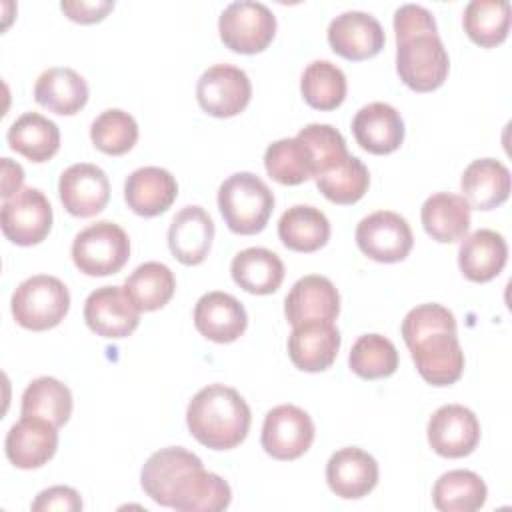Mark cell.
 <instances>
[{"instance_id":"obj_31","label":"cell","mask_w":512,"mask_h":512,"mask_svg":"<svg viewBox=\"0 0 512 512\" xmlns=\"http://www.w3.org/2000/svg\"><path fill=\"white\" fill-rule=\"evenodd\" d=\"M278 236L294 252H316L330 238V222L320 208L296 204L280 216Z\"/></svg>"},{"instance_id":"obj_15","label":"cell","mask_w":512,"mask_h":512,"mask_svg":"<svg viewBox=\"0 0 512 512\" xmlns=\"http://www.w3.org/2000/svg\"><path fill=\"white\" fill-rule=\"evenodd\" d=\"M330 48L346 60H368L376 56L386 42L382 24L368 12L348 10L338 14L328 26Z\"/></svg>"},{"instance_id":"obj_35","label":"cell","mask_w":512,"mask_h":512,"mask_svg":"<svg viewBox=\"0 0 512 512\" xmlns=\"http://www.w3.org/2000/svg\"><path fill=\"white\" fill-rule=\"evenodd\" d=\"M124 290L140 312H154L174 296L176 278L166 264L152 260L134 268L124 282Z\"/></svg>"},{"instance_id":"obj_18","label":"cell","mask_w":512,"mask_h":512,"mask_svg":"<svg viewBox=\"0 0 512 512\" xmlns=\"http://www.w3.org/2000/svg\"><path fill=\"white\" fill-rule=\"evenodd\" d=\"M378 476L374 456L356 446L336 450L326 464V482L330 490L344 500H358L370 494L378 484Z\"/></svg>"},{"instance_id":"obj_30","label":"cell","mask_w":512,"mask_h":512,"mask_svg":"<svg viewBox=\"0 0 512 512\" xmlns=\"http://www.w3.org/2000/svg\"><path fill=\"white\" fill-rule=\"evenodd\" d=\"M232 280L250 294H272L284 280V262L268 248L252 246L240 250L230 264Z\"/></svg>"},{"instance_id":"obj_33","label":"cell","mask_w":512,"mask_h":512,"mask_svg":"<svg viewBox=\"0 0 512 512\" xmlns=\"http://www.w3.org/2000/svg\"><path fill=\"white\" fill-rule=\"evenodd\" d=\"M488 488L472 470H448L434 488L432 502L440 512H474L486 504Z\"/></svg>"},{"instance_id":"obj_13","label":"cell","mask_w":512,"mask_h":512,"mask_svg":"<svg viewBox=\"0 0 512 512\" xmlns=\"http://www.w3.org/2000/svg\"><path fill=\"white\" fill-rule=\"evenodd\" d=\"M84 320L98 336L120 340L138 328L140 310L122 286H102L88 294Z\"/></svg>"},{"instance_id":"obj_32","label":"cell","mask_w":512,"mask_h":512,"mask_svg":"<svg viewBox=\"0 0 512 512\" xmlns=\"http://www.w3.org/2000/svg\"><path fill=\"white\" fill-rule=\"evenodd\" d=\"M6 140L10 148L30 162H46L60 148L58 126L38 112H24L8 128Z\"/></svg>"},{"instance_id":"obj_41","label":"cell","mask_w":512,"mask_h":512,"mask_svg":"<svg viewBox=\"0 0 512 512\" xmlns=\"http://www.w3.org/2000/svg\"><path fill=\"white\" fill-rule=\"evenodd\" d=\"M92 144L110 156H122L138 140V124L132 114L120 108H108L98 114L90 126Z\"/></svg>"},{"instance_id":"obj_25","label":"cell","mask_w":512,"mask_h":512,"mask_svg":"<svg viewBox=\"0 0 512 512\" xmlns=\"http://www.w3.org/2000/svg\"><path fill=\"white\" fill-rule=\"evenodd\" d=\"M508 260V244L504 236L490 228H480L464 236L458 248V266L470 282H490Z\"/></svg>"},{"instance_id":"obj_21","label":"cell","mask_w":512,"mask_h":512,"mask_svg":"<svg viewBox=\"0 0 512 512\" xmlns=\"http://www.w3.org/2000/svg\"><path fill=\"white\" fill-rule=\"evenodd\" d=\"M178 196L176 178L160 166H142L124 182V200L128 208L144 218L164 214Z\"/></svg>"},{"instance_id":"obj_7","label":"cell","mask_w":512,"mask_h":512,"mask_svg":"<svg viewBox=\"0 0 512 512\" xmlns=\"http://www.w3.org/2000/svg\"><path fill=\"white\" fill-rule=\"evenodd\" d=\"M220 40L238 54H256L268 48L276 34V16L272 10L254 0L228 4L218 18Z\"/></svg>"},{"instance_id":"obj_11","label":"cell","mask_w":512,"mask_h":512,"mask_svg":"<svg viewBox=\"0 0 512 512\" xmlns=\"http://www.w3.org/2000/svg\"><path fill=\"white\" fill-rule=\"evenodd\" d=\"M196 98L206 114L232 118L248 106L252 98V84L242 68L232 64H214L198 78Z\"/></svg>"},{"instance_id":"obj_40","label":"cell","mask_w":512,"mask_h":512,"mask_svg":"<svg viewBox=\"0 0 512 512\" xmlns=\"http://www.w3.org/2000/svg\"><path fill=\"white\" fill-rule=\"evenodd\" d=\"M370 186V172L364 162L352 154L344 158L334 170L316 178V188L334 204L358 202Z\"/></svg>"},{"instance_id":"obj_24","label":"cell","mask_w":512,"mask_h":512,"mask_svg":"<svg viewBox=\"0 0 512 512\" xmlns=\"http://www.w3.org/2000/svg\"><path fill=\"white\" fill-rule=\"evenodd\" d=\"M204 466L202 460L182 448V446H168L154 452L140 472V484L146 496H150L156 504L170 508V496L180 482V478L190 472L192 468Z\"/></svg>"},{"instance_id":"obj_28","label":"cell","mask_w":512,"mask_h":512,"mask_svg":"<svg viewBox=\"0 0 512 512\" xmlns=\"http://www.w3.org/2000/svg\"><path fill=\"white\" fill-rule=\"evenodd\" d=\"M34 100L60 116H72L80 112L88 102V84L72 68H48L34 84Z\"/></svg>"},{"instance_id":"obj_8","label":"cell","mask_w":512,"mask_h":512,"mask_svg":"<svg viewBox=\"0 0 512 512\" xmlns=\"http://www.w3.org/2000/svg\"><path fill=\"white\" fill-rule=\"evenodd\" d=\"M0 226L16 246L40 244L52 228V206L42 190L22 188L2 202Z\"/></svg>"},{"instance_id":"obj_10","label":"cell","mask_w":512,"mask_h":512,"mask_svg":"<svg viewBox=\"0 0 512 512\" xmlns=\"http://www.w3.org/2000/svg\"><path fill=\"white\" fill-rule=\"evenodd\" d=\"M314 422L310 414L294 404H280L264 416L262 448L276 460H296L314 442Z\"/></svg>"},{"instance_id":"obj_22","label":"cell","mask_w":512,"mask_h":512,"mask_svg":"<svg viewBox=\"0 0 512 512\" xmlns=\"http://www.w3.org/2000/svg\"><path fill=\"white\" fill-rule=\"evenodd\" d=\"M352 132L360 148L382 156L402 146L404 120L394 106L386 102H370L356 112Z\"/></svg>"},{"instance_id":"obj_23","label":"cell","mask_w":512,"mask_h":512,"mask_svg":"<svg viewBox=\"0 0 512 512\" xmlns=\"http://www.w3.org/2000/svg\"><path fill=\"white\" fill-rule=\"evenodd\" d=\"M214 222L202 206H184L168 228V248L184 266L202 264L212 248Z\"/></svg>"},{"instance_id":"obj_39","label":"cell","mask_w":512,"mask_h":512,"mask_svg":"<svg viewBox=\"0 0 512 512\" xmlns=\"http://www.w3.org/2000/svg\"><path fill=\"white\" fill-rule=\"evenodd\" d=\"M398 350L382 334H362L350 348L348 366L364 380L388 378L398 368Z\"/></svg>"},{"instance_id":"obj_2","label":"cell","mask_w":512,"mask_h":512,"mask_svg":"<svg viewBox=\"0 0 512 512\" xmlns=\"http://www.w3.org/2000/svg\"><path fill=\"white\" fill-rule=\"evenodd\" d=\"M252 422L248 402L238 390L208 384L194 394L186 408L190 434L212 450H230L244 442Z\"/></svg>"},{"instance_id":"obj_38","label":"cell","mask_w":512,"mask_h":512,"mask_svg":"<svg viewBox=\"0 0 512 512\" xmlns=\"http://www.w3.org/2000/svg\"><path fill=\"white\" fill-rule=\"evenodd\" d=\"M346 74L330 60L310 62L300 78V92L308 106L316 110H334L346 98Z\"/></svg>"},{"instance_id":"obj_37","label":"cell","mask_w":512,"mask_h":512,"mask_svg":"<svg viewBox=\"0 0 512 512\" xmlns=\"http://www.w3.org/2000/svg\"><path fill=\"white\" fill-rule=\"evenodd\" d=\"M264 166L272 180L284 186H296L314 178L310 150L300 138H280L264 152Z\"/></svg>"},{"instance_id":"obj_14","label":"cell","mask_w":512,"mask_h":512,"mask_svg":"<svg viewBox=\"0 0 512 512\" xmlns=\"http://www.w3.org/2000/svg\"><path fill=\"white\" fill-rule=\"evenodd\" d=\"M58 194L72 216L90 218L106 208L110 200V180L100 166L78 162L60 174Z\"/></svg>"},{"instance_id":"obj_16","label":"cell","mask_w":512,"mask_h":512,"mask_svg":"<svg viewBox=\"0 0 512 512\" xmlns=\"http://www.w3.org/2000/svg\"><path fill=\"white\" fill-rule=\"evenodd\" d=\"M340 332L334 322L306 320L292 326L288 356L298 370L322 372L330 368L340 350Z\"/></svg>"},{"instance_id":"obj_29","label":"cell","mask_w":512,"mask_h":512,"mask_svg":"<svg viewBox=\"0 0 512 512\" xmlns=\"http://www.w3.org/2000/svg\"><path fill=\"white\" fill-rule=\"evenodd\" d=\"M470 204L464 196L436 192L426 198L420 210V220L426 234L442 244L462 240L470 230Z\"/></svg>"},{"instance_id":"obj_44","label":"cell","mask_w":512,"mask_h":512,"mask_svg":"<svg viewBox=\"0 0 512 512\" xmlns=\"http://www.w3.org/2000/svg\"><path fill=\"white\" fill-rule=\"evenodd\" d=\"M50 510H62V512L82 510V498L70 486H50L36 496V500L32 502V512H50Z\"/></svg>"},{"instance_id":"obj_27","label":"cell","mask_w":512,"mask_h":512,"mask_svg":"<svg viewBox=\"0 0 512 512\" xmlns=\"http://www.w3.org/2000/svg\"><path fill=\"white\" fill-rule=\"evenodd\" d=\"M460 188L470 208L494 210L510 196V170L494 158L472 160L462 172Z\"/></svg>"},{"instance_id":"obj_12","label":"cell","mask_w":512,"mask_h":512,"mask_svg":"<svg viewBox=\"0 0 512 512\" xmlns=\"http://www.w3.org/2000/svg\"><path fill=\"white\" fill-rule=\"evenodd\" d=\"M428 444L444 458H464L480 442V422L462 404H444L428 420Z\"/></svg>"},{"instance_id":"obj_3","label":"cell","mask_w":512,"mask_h":512,"mask_svg":"<svg viewBox=\"0 0 512 512\" xmlns=\"http://www.w3.org/2000/svg\"><path fill=\"white\" fill-rule=\"evenodd\" d=\"M218 208L232 232L250 236L266 228L274 210V194L260 176L236 172L220 184Z\"/></svg>"},{"instance_id":"obj_46","label":"cell","mask_w":512,"mask_h":512,"mask_svg":"<svg viewBox=\"0 0 512 512\" xmlns=\"http://www.w3.org/2000/svg\"><path fill=\"white\" fill-rule=\"evenodd\" d=\"M24 170L20 164L12 162L10 158H2V198H10L22 190Z\"/></svg>"},{"instance_id":"obj_19","label":"cell","mask_w":512,"mask_h":512,"mask_svg":"<svg viewBox=\"0 0 512 512\" xmlns=\"http://www.w3.org/2000/svg\"><path fill=\"white\" fill-rule=\"evenodd\" d=\"M194 326L204 338L228 344L244 334L248 314L238 298L228 292L214 290L198 298L194 306Z\"/></svg>"},{"instance_id":"obj_5","label":"cell","mask_w":512,"mask_h":512,"mask_svg":"<svg viewBox=\"0 0 512 512\" xmlns=\"http://www.w3.org/2000/svg\"><path fill=\"white\" fill-rule=\"evenodd\" d=\"M450 70L448 52L438 32H422L396 40V72L414 92H432Z\"/></svg>"},{"instance_id":"obj_34","label":"cell","mask_w":512,"mask_h":512,"mask_svg":"<svg viewBox=\"0 0 512 512\" xmlns=\"http://www.w3.org/2000/svg\"><path fill=\"white\" fill-rule=\"evenodd\" d=\"M20 412L22 416H36L60 428L72 414V392L58 378L40 376L26 386Z\"/></svg>"},{"instance_id":"obj_36","label":"cell","mask_w":512,"mask_h":512,"mask_svg":"<svg viewBox=\"0 0 512 512\" xmlns=\"http://www.w3.org/2000/svg\"><path fill=\"white\" fill-rule=\"evenodd\" d=\"M462 24L474 44L494 48L508 36L510 4L508 0H472L464 8Z\"/></svg>"},{"instance_id":"obj_1","label":"cell","mask_w":512,"mask_h":512,"mask_svg":"<svg viewBox=\"0 0 512 512\" xmlns=\"http://www.w3.org/2000/svg\"><path fill=\"white\" fill-rule=\"evenodd\" d=\"M402 338L418 374L432 386H450L464 372V352L454 314L436 302L412 308L402 320Z\"/></svg>"},{"instance_id":"obj_26","label":"cell","mask_w":512,"mask_h":512,"mask_svg":"<svg viewBox=\"0 0 512 512\" xmlns=\"http://www.w3.org/2000/svg\"><path fill=\"white\" fill-rule=\"evenodd\" d=\"M230 500V484L222 476L198 466L180 478L170 496V508L180 512H218L226 510Z\"/></svg>"},{"instance_id":"obj_20","label":"cell","mask_w":512,"mask_h":512,"mask_svg":"<svg viewBox=\"0 0 512 512\" xmlns=\"http://www.w3.org/2000/svg\"><path fill=\"white\" fill-rule=\"evenodd\" d=\"M284 314L292 326L306 320L334 322L340 314V294L326 276H302L294 282L284 300Z\"/></svg>"},{"instance_id":"obj_4","label":"cell","mask_w":512,"mask_h":512,"mask_svg":"<svg viewBox=\"0 0 512 512\" xmlns=\"http://www.w3.org/2000/svg\"><path fill=\"white\" fill-rule=\"evenodd\" d=\"M16 324L26 330L42 332L58 326L70 310L66 284L50 274H36L22 280L10 300Z\"/></svg>"},{"instance_id":"obj_9","label":"cell","mask_w":512,"mask_h":512,"mask_svg":"<svg viewBox=\"0 0 512 512\" xmlns=\"http://www.w3.org/2000/svg\"><path fill=\"white\" fill-rule=\"evenodd\" d=\"M356 244L368 258L382 264H392L410 254L414 236L406 218L392 210H378L358 222Z\"/></svg>"},{"instance_id":"obj_17","label":"cell","mask_w":512,"mask_h":512,"mask_svg":"<svg viewBox=\"0 0 512 512\" xmlns=\"http://www.w3.org/2000/svg\"><path fill=\"white\" fill-rule=\"evenodd\" d=\"M58 448L56 426L36 416H22L6 434V458L20 470L44 466Z\"/></svg>"},{"instance_id":"obj_6","label":"cell","mask_w":512,"mask_h":512,"mask_svg":"<svg viewBox=\"0 0 512 512\" xmlns=\"http://www.w3.org/2000/svg\"><path fill=\"white\" fill-rule=\"evenodd\" d=\"M130 258V238L122 226L100 220L80 230L72 242V260L86 276H110Z\"/></svg>"},{"instance_id":"obj_43","label":"cell","mask_w":512,"mask_h":512,"mask_svg":"<svg viewBox=\"0 0 512 512\" xmlns=\"http://www.w3.org/2000/svg\"><path fill=\"white\" fill-rule=\"evenodd\" d=\"M394 32L396 40L422 34V32H438L434 14L420 4H402L394 12Z\"/></svg>"},{"instance_id":"obj_42","label":"cell","mask_w":512,"mask_h":512,"mask_svg":"<svg viewBox=\"0 0 512 512\" xmlns=\"http://www.w3.org/2000/svg\"><path fill=\"white\" fill-rule=\"evenodd\" d=\"M310 150L314 164V178L334 170L348 156L344 136L330 124H308L296 134Z\"/></svg>"},{"instance_id":"obj_45","label":"cell","mask_w":512,"mask_h":512,"mask_svg":"<svg viewBox=\"0 0 512 512\" xmlns=\"http://www.w3.org/2000/svg\"><path fill=\"white\" fill-rule=\"evenodd\" d=\"M62 12L78 22V24H94L106 18V14L114 8L112 0H64L60 2Z\"/></svg>"}]
</instances>
